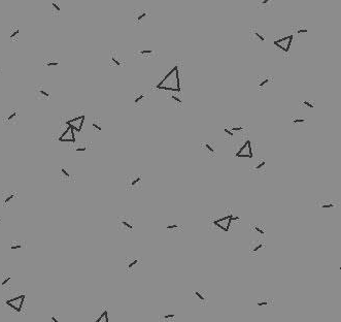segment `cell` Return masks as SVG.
<instances>
[{
    "label": "cell",
    "instance_id": "obj_10",
    "mask_svg": "<svg viewBox=\"0 0 341 322\" xmlns=\"http://www.w3.org/2000/svg\"><path fill=\"white\" fill-rule=\"evenodd\" d=\"M92 146L90 143H79L77 145H75L73 147V153L75 154V156L77 157H85L86 155L91 151Z\"/></svg>",
    "mask_w": 341,
    "mask_h": 322
},
{
    "label": "cell",
    "instance_id": "obj_3",
    "mask_svg": "<svg viewBox=\"0 0 341 322\" xmlns=\"http://www.w3.org/2000/svg\"><path fill=\"white\" fill-rule=\"evenodd\" d=\"M135 220L132 216H124L118 217V230L122 232H130L134 229Z\"/></svg>",
    "mask_w": 341,
    "mask_h": 322
},
{
    "label": "cell",
    "instance_id": "obj_32",
    "mask_svg": "<svg viewBox=\"0 0 341 322\" xmlns=\"http://www.w3.org/2000/svg\"><path fill=\"white\" fill-rule=\"evenodd\" d=\"M43 65L47 67H53V66H58L60 65V61L58 60H53V59H49V60L43 61Z\"/></svg>",
    "mask_w": 341,
    "mask_h": 322
},
{
    "label": "cell",
    "instance_id": "obj_17",
    "mask_svg": "<svg viewBox=\"0 0 341 322\" xmlns=\"http://www.w3.org/2000/svg\"><path fill=\"white\" fill-rule=\"evenodd\" d=\"M250 39L251 40V42H264L266 40L265 36L263 34H261V33L259 32L256 28H251L250 29Z\"/></svg>",
    "mask_w": 341,
    "mask_h": 322
},
{
    "label": "cell",
    "instance_id": "obj_38",
    "mask_svg": "<svg viewBox=\"0 0 341 322\" xmlns=\"http://www.w3.org/2000/svg\"><path fill=\"white\" fill-rule=\"evenodd\" d=\"M175 314H170V315H163L160 316V320L161 321H168V320H174L175 318Z\"/></svg>",
    "mask_w": 341,
    "mask_h": 322
},
{
    "label": "cell",
    "instance_id": "obj_19",
    "mask_svg": "<svg viewBox=\"0 0 341 322\" xmlns=\"http://www.w3.org/2000/svg\"><path fill=\"white\" fill-rule=\"evenodd\" d=\"M265 168H266V160L265 159H262V160L259 161L258 164L250 167V172L253 173H265L266 172Z\"/></svg>",
    "mask_w": 341,
    "mask_h": 322
},
{
    "label": "cell",
    "instance_id": "obj_14",
    "mask_svg": "<svg viewBox=\"0 0 341 322\" xmlns=\"http://www.w3.org/2000/svg\"><path fill=\"white\" fill-rule=\"evenodd\" d=\"M19 110H10L6 116L3 118V123L6 125H14L19 122Z\"/></svg>",
    "mask_w": 341,
    "mask_h": 322
},
{
    "label": "cell",
    "instance_id": "obj_36",
    "mask_svg": "<svg viewBox=\"0 0 341 322\" xmlns=\"http://www.w3.org/2000/svg\"><path fill=\"white\" fill-rule=\"evenodd\" d=\"M169 97H170V99H172V100L174 101L175 105H177V106H183V100H181V99L179 97V96H176V95H174V94H171V95H169Z\"/></svg>",
    "mask_w": 341,
    "mask_h": 322
},
{
    "label": "cell",
    "instance_id": "obj_16",
    "mask_svg": "<svg viewBox=\"0 0 341 322\" xmlns=\"http://www.w3.org/2000/svg\"><path fill=\"white\" fill-rule=\"evenodd\" d=\"M201 149H203L205 151V153L208 155L209 157L213 158L217 156V145L212 142H206V143H202L201 145Z\"/></svg>",
    "mask_w": 341,
    "mask_h": 322
},
{
    "label": "cell",
    "instance_id": "obj_43",
    "mask_svg": "<svg viewBox=\"0 0 341 322\" xmlns=\"http://www.w3.org/2000/svg\"><path fill=\"white\" fill-rule=\"evenodd\" d=\"M52 320H53V321H55V322H58V320H57V318L56 317H52Z\"/></svg>",
    "mask_w": 341,
    "mask_h": 322
},
{
    "label": "cell",
    "instance_id": "obj_40",
    "mask_svg": "<svg viewBox=\"0 0 341 322\" xmlns=\"http://www.w3.org/2000/svg\"><path fill=\"white\" fill-rule=\"evenodd\" d=\"M224 132L226 133V134H227V138H233V136H234V133H233V131H231V130H230V129L227 128V127H225Z\"/></svg>",
    "mask_w": 341,
    "mask_h": 322
},
{
    "label": "cell",
    "instance_id": "obj_26",
    "mask_svg": "<svg viewBox=\"0 0 341 322\" xmlns=\"http://www.w3.org/2000/svg\"><path fill=\"white\" fill-rule=\"evenodd\" d=\"M96 322H101V321H105V322H108L109 319H108V310L107 309H103L101 311V313L99 314V316L96 317L95 319Z\"/></svg>",
    "mask_w": 341,
    "mask_h": 322
},
{
    "label": "cell",
    "instance_id": "obj_5",
    "mask_svg": "<svg viewBox=\"0 0 341 322\" xmlns=\"http://www.w3.org/2000/svg\"><path fill=\"white\" fill-rule=\"evenodd\" d=\"M293 39H294V35L293 34L284 36V37L274 40V46H275L277 49H279L283 54H288L291 50Z\"/></svg>",
    "mask_w": 341,
    "mask_h": 322
},
{
    "label": "cell",
    "instance_id": "obj_42",
    "mask_svg": "<svg viewBox=\"0 0 341 322\" xmlns=\"http://www.w3.org/2000/svg\"><path fill=\"white\" fill-rule=\"evenodd\" d=\"M243 129H244V128H243L242 126H239V127H234V126H233V127L231 128V130L234 132V131H242Z\"/></svg>",
    "mask_w": 341,
    "mask_h": 322
},
{
    "label": "cell",
    "instance_id": "obj_28",
    "mask_svg": "<svg viewBox=\"0 0 341 322\" xmlns=\"http://www.w3.org/2000/svg\"><path fill=\"white\" fill-rule=\"evenodd\" d=\"M123 62L121 61V59L118 58L117 53H110V64L114 66H121Z\"/></svg>",
    "mask_w": 341,
    "mask_h": 322
},
{
    "label": "cell",
    "instance_id": "obj_21",
    "mask_svg": "<svg viewBox=\"0 0 341 322\" xmlns=\"http://www.w3.org/2000/svg\"><path fill=\"white\" fill-rule=\"evenodd\" d=\"M26 248V242L21 240H14L9 244V249L13 251H19Z\"/></svg>",
    "mask_w": 341,
    "mask_h": 322
},
{
    "label": "cell",
    "instance_id": "obj_8",
    "mask_svg": "<svg viewBox=\"0 0 341 322\" xmlns=\"http://www.w3.org/2000/svg\"><path fill=\"white\" fill-rule=\"evenodd\" d=\"M141 263V258L129 256L125 258V271L126 273L131 274L136 269V268Z\"/></svg>",
    "mask_w": 341,
    "mask_h": 322
},
{
    "label": "cell",
    "instance_id": "obj_31",
    "mask_svg": "<svg viewBox=\"0 0 341 322\" xmlns=\"http://www.w3.org/2000/svg\"><path fill=\"white\" fill-rule=\"evenodd\" d=\"M92 126L96 132H100L102 130V125H101V120L99 119H94L92 122Z\"/></svg>",
    "mask_w": 341,
    "mask_h": 322
},
{
    "label": "cell",
    "instance_id": "obj_34",
    "mask_svg": "<svg viewBox=\"0 0 341 322\" xmlns=\"http://www.w3.org/2000/svg\"><path fill=\"white\" fill-rule=\"evenodd\" d=\"M52 13H53L54 14H59L61 13V6L56 1L52 2Z\"/></svg>",
    "mask_w": 341,
    "mask_h": 322
},
{
    "label": "cell",
    "instance_id": "obj_23",
    "mask_svg": "<svg viewBox=\"0 0 341 322\" xmlns=\"http://www.w3.org/2000/svg\"><path fill=\"white\" fill-rule=\"evenodd\" d=\"M147 98V94L143 93V92H140V93H137L134 96V105L135 106H141L143 105L144 101L146 100Z\"/></svg>",
    "mask_w": 341,
    "mask_h": 322
},
{
    "label": "cell",
    "instance_id": "obj_45",
    "mask_svg": "<svg viewBox=\"0 0 341 322\" xmlns=\"http://www.w3.org/2000/svg\"><path fill=\"white\" fill-rule=\"evenodd\" d=\"M0 73H1V69H0Z\"/></svg>",
    "mask_w": 341,
    "mask_h": 322
},
{
    "label": "cell",
    "instance_id": "obj_44",
    "mask_svg": "<svg viewBox=\"0 0 341 322\" xmlns=\"http://www.w3.org/2000/svg\"><path fill=\"white\" fill-rule=\"evenodd\" d=\"M1 222H2V219H1V218H0V223H1Z\"/></svg>",
    "mask_w": 341,
    "mask_h": 322
},
{
    "label": "cell",
    "instance_id": "obj_1",
    "mask_svg": "<svg viewBox=\"0 0 341 322\" xmlns=\"http://www.w3.org/2000/svg\"><path fill=\"white\" fill-rule=\"evenodd\" d=\"M157 89H162V90H167L171 92H177L175 89L180 91V80H179V66H174V67L170 70V71L166 75L163 80L159 83L157 86Z\"/></svg>",
    "mask_w": 341,
    "mask_h": 322
},
{
    "label": "cell",
    "instance_id": "obj_4",
    "mask_svg": "<svg viewBox=\"0 0 341 322\" xmlns=\"http://www.w3.org/2000/svg\"><path fill=\"white\" fill-rule=\"evenodd\" d=\"M143 178L141 175H128L126 177V189L128 191H135L142 189Z\"/></svg>",
    "mask_w": 341,
    "mask_h": 322
},
{
    "label": "cell",
    "instance_id": "obj_33",
    "mask_svg": "<svg viewBox=\"0 0 341 322\" xmlns=\"http://www.w3.org/2000/svg\"><path fill=\"white\" fill-rule=\"evenodd\" d=\"M273 303V299H269V298H266V299H258L257 301V305L259 307H264V306H270Z\"/></svg>",
    "mask_w": 341,
    "mask_h": 322
},
{
    "label": "cell",
    "instance_id": "obj_27",
    "mask_svg": "<svg viewBox=\"0 0 341 322\" xmlns=\"http://www.w3.org/2000/svg\"><path fill=\"white\" fill-rule=\"evenodd\" d=\"M136 54L138 56H142V57H153L155 55H157V53L153 50H140L137 51Z\"/></svg>",
    "mask_w": 341,
    "mask_h": 322
},
{
    "label": "cell",
    "instance_id": "obj_2",
    "mask_svg": "<svg viewBox=\"0 0 341 322\" xmlns=\"http://www.w3.org/2000/svg\"><path fill=\"white\" fill-rule=\"evenodd\" d=\"M25 299L26 294L25 292H17V295L9 298L3 299V306L6 307L7 310L12 311L16 314H24L25 313Z\"/></svg>",
    "mask_w": 341,
    "mask_h": 322
},
{
    "label": "cell",
    "instance_id": "obj_25",
    "mask_svg": "<svg viewBox=\"0 0 341 322\" xmlns=\"http://www.w3.org/2000/svg\"><path fill=\"white\" fill-rule=\"evenodd\" d=\"M250 231H256L260 238H265V235L267 234L265 227L262 226V225H259V224L250 225Z\"/></svg>",
    "mask_w": 341,
    "mask_h": 322
},
{
    "label": "cell",
    "instance_id": "obj_7",
    "mask_svg": "<svg viewBox=\"0 0 341 322\" xmlns=\"http://www.w3.org/2000/svg\"><path fill=\"white\" fill-rule=\"evenodd\" d=\"M59 179L62 183H73L75 182V175L72 173L68 167L62 166V167H60V171H59Z\"/></svg>",
    "mask_w": 341,
    "mask_h": 322
},
{
    "label": "cell",
    "instance_id": "obj_6",
    "mask_svg": "<svg viewBox=\"0 0 341 322\" xmlns=\"http://www.w3.org/2000/svg\"><path fill=\"white\" fill-rule=\"evenodd\" d=\"M85 119H86V116L83 115H80V116H75L69 119L68 121H66V125L67 126H70L74 131L80 132L81 129H83L84 123H85Z\"/></svg>",
    "mask_w": 341,
    "mask_h": 322
},
{
    "label": "cell",
    "instance_id": "obj_13",
    "mask_svg": "<svg viewBox=\"0 0 341 322\" xmlns=\"http://www.w3.org/2000/svg\"><path fill=\"white\" fill-rule=\"evenodd\" d=\"M35 98L37 100H49L51 98V93L43 85H38L35 87Z\"/></svg>",
    "mask_w": 341,
    "mask_h": 322
},
{
    "label": "cell",
    "instance_id": "obj_30",
    "mask_svg": "<svg viewBox=\"0 0 341 322\" xmlns=\"http://www.w3.org/2000/svg\"><path fill=\"white\" fill-rule=\"evenodd\" d=\"M19 35H20V29L18 27H14L12 29V31H10L9 38H10V40H18Z\"/></svg>",
    "mask_w": 341,
    "mask_h": 322
},
{
    "label": "cell",
    "instance_id": "obj_37",
    "mask_svg": "<svg viewBox=\"0 0 341 322\" xmlns=\"http://www.w3.org/2000/svg\"><path fill=\"white\" fill-rule=\"evenodd\" d=\"M291 122H292L293 124H306V123H307V120L305 119V118L296 117V118H293V119L291 120Z\"/></svg>",
    "mask_w": 341,
    "mask_h": 322
},
{
    "label": "cell",
    "instance_id": "obj_22",
    "mask_svg": "<svg viewBox=\"0 0 341 322\" xmlns=\"http://www.w3.org/2000/svg\"><path fill=\"white\" fill-rule=\"evenodd\" d=\"M317 206H320L322 209H332L339 206V201H317Z\"/></svg>",
    "mask_w": 341,
    "mask_h": 322
},
{
    "label": "cell",
    "instance_id": "obj_20",
    "mask_svg": "<svg viewBox=\"0 0 341 322\" xmlns=\"http://www.w3.org/2000/svg\"><path fill=\"white\" fill-rule=\"evenodd\" d=\"M1 289L3 290H8L10 289V286H12V275L9 274H3L1 277Z\"/></svg>",
    "mask_w": 341,
    "mask_h": 322
},
{
    "label": "cell",
    "instance_id": "obj_12",
    "mask_svg": "<svg viewBox=\"0 0 341 322\" xmlns=\"http://www.w3.org/2000/svg\"><path fill=\"white\" fill-rule=\"evenodd\" d=\"M58 140L62 143H75L76 138H75L74 130H73L70 126H67V128L65 129L64 132L58 138Z\"/></svg>",
    "mask_w": 341,
    "mask_h": 322
},
{
    "label": "cell",
    "instance_id": "obj_15",
    "mask_svg": "<svg viewBox=\"0 0 341 322\" xmlns=\"http://www.w3.org/2000/svg\"><path fill=\"white\" fill-rule=\"evenodd\" d=\"M265 245H266V243L264 240H262L261 239L253 240L250 244V255H251V256H257L259 254V251H260L262 248H264Z\"/></svg>",
    "mask_w": 341,
    "mask_h": 322
},
{
    "label": "cell",
    "instance_id": "obj_9",
    "mask_svg": "<svg viewBox=\"0 0 341 322\" xmlns=\"http://www.w3.org/2000/svg\"><path fill=\"white\" fill-rule=\"evenodd\" d=\"M18 192L16 191H3L1 196V203L3 208H9L14 199L18 198Z\"/></svg>",
    "mask_w": 341,
    "mask_h": 322
},
{
    "label": "cell",
    "instance_id": "obj_35",
    "mask_svg": "<svg viewBox=\"0 0 341 322\" xmlns=\"http://www.w3.org/2000/svg\"><path fill=\"white\" fill-rule=\"evenodd\" d=\"M166 228H167V230H169V231H177V230L181 231V230H183V226L179 225V224L167 225V227H166Z\"/></svg>",
    "mask_w": 341,
    "mask_h": 322
},
{
    "label": "cell",
    "instance_id": "obj_41",
    "mask_svg": "<svg viewBox=\"0 0 341 322\" xmlns=\"http://www.w3.org/2000/svg\"><path fill=\"white\" fill-rule=\"evenodd\" d=\"M296 29H297V30H296V31H297V33H307V31H308V30H307V28H301V27H297V28H296Z\"/></svg>",
    "mask_w": 341,
    "mask_h": 322
},
{
    "label": "cell",
    "instance_id": "obj_11",
    "mask_svg": "<svg viewBox=\"0 0 341 322\" xmlns=\"http://www.w3.org/2000/svg\"><path fill=\"white\" fill-rule=\"evenodd\" d=\"M193 297H195L197 299V302H199L200 306L205 307L207 306V303L209 302V294L207 291L204 290H195L192 292Z\"/></svg>",
    "mask_w": 341,
    "mask_h": 322
},
{
    "label": "cell",
    "instance_id": "obj_24",
    "mask_svg": "<svg viewBox=\"0 0 341 322\" xmlns=\"http://www.w3.org/2000/svg\"><path fill=\"white\" fill-rule=\"evenodd\" d=\"M146 16H147L146 10H136L134 14V23L141 24L142 21L146 18Z\"/></svg>",
    "mask_w": 341,
    "mask_h": 322
},
{
    "label": "cell",
    "instance_id": "obj_18",
    "mask_svg": "<svg viewBox=\"0 0 341 322\" xmlns=\"http://www.w3.org/2000/svg\"><path fill=\"white\" fill-rule=\"evenodd\" d=\"M271 82H272V77H270V76H258V83H257L258 90H260V91L264 90V89H266L267 85Z\"/></svg>",
    "mask_w": 341,
    "mask_h": 322
},
{
    "label": "cell",
    "instance_id": "obj_39",
    "mask_svg": "<svg viewBox=\"0 0 341 322\" xmlns=\"http://www.w3.org/2000/svg\"><path fill=\"white\" fill-rule=\"evenodd\" d=\"M301 105H305L306 107H309V109H314V105L312 102L307 101V100H303L301 102Z\"/></svg>",
    "mask_w": 341,
    "mask_h": 322
},
{
    "label": "cell",
    "instance_id": "obj_29",
    "mask_svg": "<svg viewBox=\"0 0 341 322\" xmlns=\"http://www.w3.org/2000/svg\"><path fill=\"white\" fill-rule=\"evenodd\" d=\"M274 0H258V6L261 8H267L273 4Z\"/></svg>",
    "mask_w": 341,
    "mask_h": 322
}]
</instances>
